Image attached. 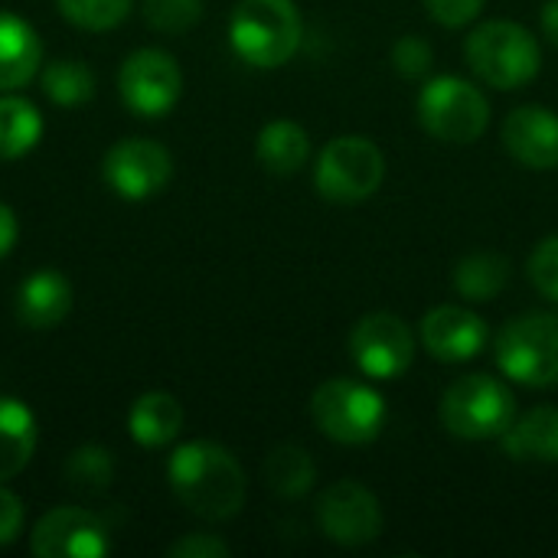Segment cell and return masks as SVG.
<instances>
[{
	"label": "cell",
	"instance_id": "obj_1",
	"mask_svg": "<svg viewBox=\"0 0 558 558\" xmlns=\"http://www.w3.org/2000/svg\"><path fill=\"white\" fill-rule=\"evenodd\" d=\"M167 481L177 500L199 520L222 523L245 507V471L232 451L216 441H186L167 461Z\"/></svg>",
	"mask_w": 558,
	"mask_h": 558
},
{
	"label": "cell",
	"instance_id": "obj_2",
	"mask_svg": "<svg viewBox=\"0 0 558 558\" xmlns=\"http://www.w3.org/2000/svg\"><path fill=\"white\" fill-rule=\"evenodd\" d=\"M301 36L304 23L294 0H239L229 16V43L255 69H281L291 62Z\"/></svg>",
	"mask_w": 558,
	"mask_h": 558
},
{
	"label": "cell",
	"instance_id": "obj_3",
	"mask_svg": "<svg viewBox=\"0 0 558 558\" xmlns=\"http://www.w3.org/2000/svg\"><path fill=\"white\" fill-rule=\"evenodd\" d=\"M464 56L481 82L504 92L523 88L539 75L543 65L539 39L523 23L513 20H487L477 29H471Z\"/></svg>",
	"mask_w": 558,
	"mask_h": 558
},
{
	"label": "cell",
	"instance_id": "obj_4",
	"mask_svg": "<svg viewBox=\"0 0 558 558\" xmlns=\"http://www.w3.org/2000/svg\"><path fill=\"white\" fill-rule=\"evenodd\" d=\"M441 425L464 441H494L517 418V399L507 383L487 373H471L451 383L438 405Z\"/></svg>",
	"mask_w": 558,
	"mask_h": 558
},
{
	"label": "cell",
	"instance_id": "obj_5",
	"mask_svg": "<svg viewBox=\"0 0 558 558\" xmlns=\"http://www.w3.org/2000/svg\"><path fill=\"white\" fill-rule=\"evenodd\" d=\"M311 418L337 445H369L386 428V399L360 379H327L311 396Z\"/></svg>",
	"mask_w": 558,
	"mask_h": 558
},
{
	"label": "cell",
	"instance_id": "obj_6",
	"mask_svg": "<svg viewBox=\"0 0 558 558\" xmlns=\"http://www.w3.org/2000/svg\"><path fill=\"white\" fill-rule=\"evenodd\" d=\"M497 366L507 379L533 389H549L558 383V317L556 314H520L513 317L494 343Z\"/></svg>",
	"mask_w": 558,
	"mask_h": 558
},
{
	"label": "cell",
	"instance_id": "obj_7",
	"mask_svg": "<svg viewBox=\"0 0 558 558\" xmlns=\"http://www.w3.org/2000/svg\"><path fill=\"white\" fill-rule=\"evenodd\" d=\"M422 128L445 144H474L490 124L487 95L458 75H438L418 92Z\"/></svg>",
	"mask_w": 558,
	"mask_h": 558
},
{
	"label": "cell",
	"instance_id": "obj_8",
	"mask_svg": "<svg viewBox=\"0 0 558 558\" xmlns=\"http://www.w3.org/2000/svg\"><path fill=\"white\" fill-rule=\"evenodd\" d=\"M386 177V157L383 150L363 137V134H343L333 137L314 167V186L324 199L353 206L369 199Z\"/></svg>",
	"mask_w": 558,
	"mask_h": 558
},
{
	"label": "cell",
	"instance_id": "obj_9",
	"mask_svg": "<svg viewBox=\"0 0 558 558\" xmlns=\"http://www.w3.org/2000/svg\"><path fill=\"white\" fill-rule=\"evenodd\" d=\"M118 95L137 118H163L183 95V72L163 49H137L118 69Z\"/></svg>",
	"mask_w": 558,
	"mask_h": 558
},
{
	"label": "cell",
	"instance_id": "obj_10",
	"mask_svg": "<svg viewBox=\"0 0 558 558\" xmlns=\"http://www.w3.org/2000/svg\"><path fill=\"white\" fill-rule=\"evenodd\" d=\"M350 356L369 379H396L415 360V333L392 311H373L350 333Z\"/></svg>",
	"mask_w": 558,
	"mask_h": 558
},
{
	"label": "cell",
	"instance_id": "obj_11",
	"mask_svg": "<svg viewBox=\"0 0 558 558\" xmlns=\"http://www.w3.org/2000/svg\"><path fill=\"white\" fill-rule=\"evenodd\" d=\"M105 183L128 203L157 196L173 177V157L150 137H124L101 160Z\"/></svg>",
	"mask_w": 558,
	"mask_h": 558
},
{
	"label": "cell",
	"instance_id": "obj_12",
	"mask_svg": "<svg viewBox=\"0 0 558 558\" xmlns=\"http://www.w3.org/2000/svg\"><path fill=\"white\" fill-rule=\"evenodd\" d=\"M317 526L337 546H366L383 533V507L360 481H337L317 500Z\"/></svg>",
	"mask_w": 558,
	"mask_h": 558
},
{
	"label": "cell",
	"instance_id": "obj_13",
	"mask_svg": "<svg viewBox=\"0 0 558 558\" xmlns=\"http://www.w3.org/2000/svg\"><path fill=\"white\" fill-rule=\"evenodd\" d=\"M29 549L36 558H101L111 553V539L95 513L82 507H56L36 523Z\"/></svg>",
	"mask_w": 558,
	"mask_h": 558
},
{
	"label": "cell",
	"instance_id": "obj_14",
	"mask_svg": "<svg viewBox=\"0 0 558 558\" xmlns=\"http://www.w3.org/2000/svg\"><path fill=\"white\" fill-rule=\"evenodd\" d=\"M422 343L441 363H464L474 360L487 343V320L471 307L441 304L422 317Z\"/></svg>",
	"mask_w": 558,
	"mask_h": 558
},
{
	"label": "cell",
	"instance_id": "obj_15",
	"mask_svg": "<svg viewBox=\"0 0 558 558\" xmlns=\"http://www.w3.org/2000/svg\"><path fill=\"white\" fill-rule=\"evenodd\" d=\"M507 154L530 170L558 167V114L543 105H520L504 121Z\"/></svg>",
	"mask_w": 558,
	"mask_h": 558
},
{
	"label": "cell",
	"instance_id": "obj_16",
	"mask_svg": "<svg viewBox=\"0 0 558 558\" xmlns=\"http://www.w3.org/2000/svg\"><path fill=\"white\" fill-rule=\"evenodd\" d=\"M72 311V284L56 268L33 271L16 291V320L29 330L59 327Z\"/></svg>",
	"mask_w": 558,
	"mask_h": 558
},
{
	"label": "cell",
	"instance_id": "obj_17",
	"mask_svg": "<svg viewBox=\"0 0 558 558\" xmlns=\"http://www.w3.org/2000/svg\"><path fill=\"white\" fill-rule=\"evenodd\" d=\"M43 69V43L23 16L0 10V92H16Z\"/></svg>",
	"mask_w": 558,
	"mask_h": 558
},
{
	"label": "cell",
	"instance_id": "obj_18",
	"mask_svg": "<svg viewBox=\"0 0 558 558\" xmlns=\"http://www.w3.org/2000/svg\"><path fill=\"white\" fill-rule=\"evenodd\" d=\"M504 454L513 461H536V464H558V409L539 405L504 432Z\"/></svg>",
	"mask_w": 558,
	"mask_h": 558
},
{
	"label": "cell",
	"instance_id": "obj_19",
	"mask_svg": "<svg viewBox=\"0 0 558 558\" xmlns=\"http://www.w3.org/2000/svg\"><path fill=\"white\" fill-rule=\"evenodd\" d=\"M128 432L141 448H167L183 432V405L170 392H144L128 412Z\"/></svg>",
	"mask_w": 558,
	"mask_h": 558
},
{
	"label": "cell",
	"instance_id": "obj_20",
	"mask_svg": "<svg viewBox=\"0 0 558 558\" xmlns=\"http://www.w3.org/2000/svg\"><path fill=\"white\" fill-rule=\"evenodd\" d=\"M255 157H258V163L268 173L291 177V173H298L307 163V157H311V137H307V131L298 121H288V118L268 121L258 131Z\"/></svg>",
	"mask_w": 558,
	"mask_h": 558
},
{
	"label": "cell",
	"instance_id": "obj_21",
	"mask_svg": "<svg viewBox=\"0 0 558 558\" xmlns=\"http://www.w3.org/2000/svg\"><path fill=\"white\" fill-rule=\"evenodd\" d=\"M36 451V418L26 402L0 396V484L13 481Z\"/></svg>",
	"mask_w": 558,
	"mask_h": 558
},
{
	"label": "cell",
	"instance_id": "obj_22",
	"mask_svg": "<svg viewBox=\"0 0 558 558\" xmlns=\"http://www.w3.org/2000/svg\"><path fill=\"white\" fill-rule=\"evenodd\" d=\"M43 137V114L33 101L3 92L0 95V160L26 157Z\"/></svg>",
	"mask_w": 558,
	"mask_h": 558
},
{
	"label": "cell",
	"instance_id": "obj_23",
	"mask_svg": "<svg viewBox=\"0 0 558 558\" xmlns=\"http://www.w3.org/2000/svg\"><path fill=\"white\" fill-rule=\"evenodd\" d=\"M510 281V262L497 252H471L454 268V288L468 301H494Z\"/></svg>",
	"mask_w": 558,
	"mask_h": 558
},
{
	"label": "cell",
	"instance_id": "obj_24",
	"mask_svg": "<svg viewBox=\"0 0 558 558\" xmlns=\"http://www.w3.org/2000/svg\"><path fill=\"white\" fill-rule=\"evenodd\" d=\"M265 481H268V487L278 497L298 500V497H304L314 487L317 464H314V458L304 448H298V445H278L268 454V461H265Z\"/></svg>",
	"mask_w": 558,
	"mask_h": 558
},
{
	"label": "cell",
	"instance_id": "obj_25",
	"mask_svg": "<svg viewBox=\"0 0 558 558\" xmlns=\"http://www.w3.org/2000/svg\"><path fill=\"white\" fill-rule=\"evenodd\" d=\"M39 85L46 92L49 101H56L59 108H78L85 101L95 98V72L78 62V59H52L46 62Z\"/></svg>",
	"mask_w": 558,
	"mask_h": 558
},
{
	"label": "cell",
	"instance_id": "obj_26",
	"mask_svg": "<svg viewBox=\"0 0 558 558\" xmlns=\"http://www.w3.org/2000/svg\"><path fill=\"white\" fill-rule=\"evenodd\" d=\"M62 477L72 490L85 494V497H95V494H105L114 481V461H111V451L98 448V445H82L75 448L69 458H65V468H62Z\"/></svg>",
	"mask_w": 558,
	"mask_h": 558
},
{
	"label": "cell",
	"instance_id": "obj_27",
	"mask_svg": "<svg viewBox=\"0 0 558 558\" xmlns=\"http://www.w3.org/2000/svg\"><path fill=\"white\" fill-rule=\"evenodd\" d=\"M56 7L72 26L88 33H105L128 20L134 0H56Z\"/></svg>",
	"mask_w": 558,
	"mask_h": 558
},
{
	"label": "cell",
	"instance_id": "obj_28",
	"mask_svg": "<svg viewBox=\"0 0 558 558\" xmlns=\"http://www.w3.org/2000/svg\"><path fill=\"white\" fill-rule=\"evenodd\" d=\"M141 13L150 29L177 36L203 20V0H144Z\"/></svg>",
	"mask_w": 558,
	"mask_h": 558
},
{
	"label": "cell",
	"instance_id": "obj_29",
	"mask_svg": "<svg viewBox=\"0 0 558 558\" xmlns=\"http://www.w3.org/2000/svg\"><path fill=\"white\" fill-rule=\"evenodd\" d=\"M530 281L533 288L558 304V235H549L530 255Z\"/></svg>",
	"mask_w": 558,
	"mask_h": 558
},
{
	"label": "cell",
	"instance_id": "obj_30",
	"mask_svg": "<svg viewBox=\"0 0 558 558\" xmlns=\"http://www.w3.org/2000/svg\"><path fill=\"white\" fill-rule=\"evenodd\" d=\"M432 59H435L432 46H428L422 36H415V33L396 39V46H392V65H396V72L405 75V78H422V75H428Z\"/></svg>",
	"mask_w": 558,
	"mask_h": 558
},
{
	"label": "cell",
	"instance_id": "obj_31",
	"mask_svg": "<svg viewBox=\"0 0 558 558\" xmlns=\"http://www.w3.org/2000/svg\"><path fill=\"white\" fill-rule=\"evenodd\" d=\"M487 0H425L428 13L435 23L448 26V29H458V26H468L481 16Z\"/></svg>",
	"mask_w": 558,
	"mask_h": 558
},
{
	"label": "cell",
	"instance_id": "obj_32",
	"mask_svg": "<svg viewBox=\"0 0 558 558\" xmlns=\"http://www.w3.org/2000/svg\"><path fill=\"white\" fill-rule=\"evenodd\" d=\"M229 553L232 549L213 533H190L167 549L170 558H229Z\"/></svg>",
	"mask_w": 558,
	"mask_h": 558
},
{
	"label": "cell",
	"instance_id": "obj_33",
	"mask_svg": "<svg viewBox=\"0 0 558 558\" xmlns=\"http://www.w3.org/2000/svg\"><path fill=\"white\" fill-rule=\"evenodd\" d=\"M23 520H26L23 500L0 484V546H10L23 533Z\"/></svg>",
	"mask_w": 558,
	"mask_h": 558
},
{
	"label": "cell",
	"instance_id": "obj_34",
	"mask_svg": "<svg viewBox=\"0 0 558 558\" xmlns=\"http://www.w3.org/2000/svg\"><path fill=\"white\" fill-rule=\"evenodd\" d=\"M16 235H20V226H16V216L7 203H0V262L13 252L16 245Z\"/></svg>",
	"mask_w": 558,
	"mask_h": 558
},
{
	"label": "cell",
	"instance_id": "obj_35",
	"mask_svg": "<svg viewBox=\"0 0 558 558\" xmlns=\"http://www.w3.org/2000/svg\"><path fill=\"white\" fill-rule=\"evenodd\" d=\"M543 33L549 36V43L558 46V0H546L543 3Z\"/></svg>",
	"mask_w": 558,
	"mask_h": 558
}]
</instances>
